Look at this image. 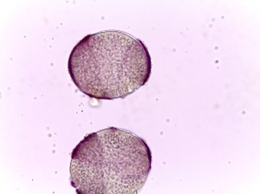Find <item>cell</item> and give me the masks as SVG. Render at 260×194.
I'll return each instance as SVG.
<instances>
[{
  "instance_id": "cell-2",
  "label": "cell",
  "mask_w": 260,
  "mask_h": 194,
  "mask_svg": "<svg viewBox=\"0 0 260 194\" xmlns=\"http://www.w3.org/2000/svg\"><path fill=\"white\" fill-rule=\"evenodd\" d=\"M152 164L144 140L109 127L86 136L72 152L71 185L77 193H136Z\"/></svg>"
},
{
  "instance_id": "cell-1",
  "label": "cell",
  "mask_w": 260,
  "mask_h": 194,
  "mask_svg": "<svg viewBox=\"0 0 260 194\" xmlns=\"http://www.w3.org/2000/svg\"><path fill=\"white\" fill-rule=\"evenodd\" d=\"M69 73L81 92L95 99L125 98L148 83L152 70L145 44L127 33L86 36L71 51Z\"/></svg>"
}]
</instances>
